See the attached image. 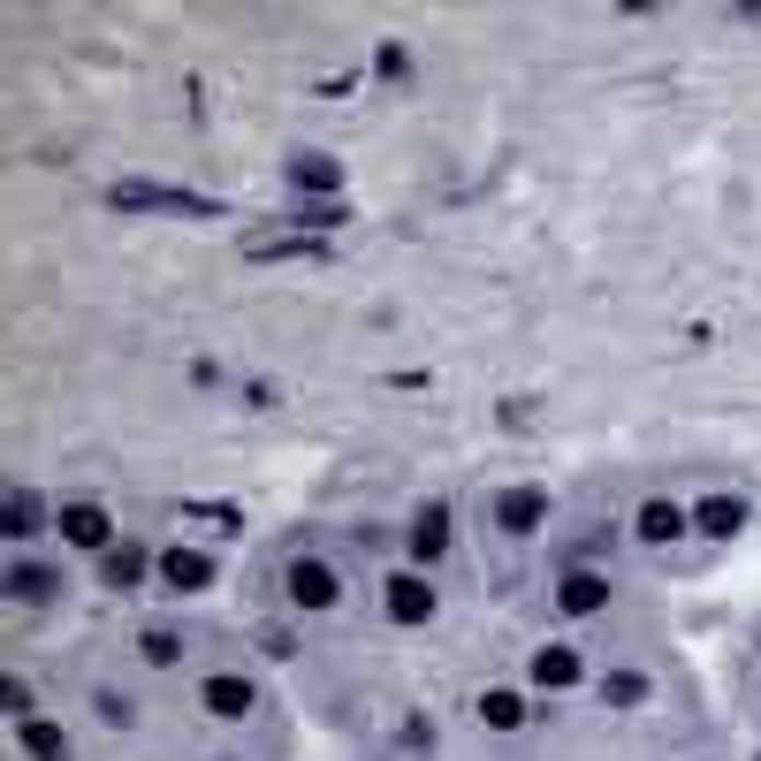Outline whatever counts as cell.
I'll return each instance as SVG.
<instances>
[{"instance_id":"9a60e30c","label":"cell","mask_w":761,"mask_h":761,"mask_svg":"<svg viewBox=\"0 0 761 761\" xmlns=\"http://www.w3.org/2000/svg\"><path fill=\"white\" fill-rule=\"evenodd\" d=\"M138 572H146V556H138V549H115V556H107V579H115V587H130Z\"/></svg>"},{"instance_id":"8992f818","label":"cell","mask_w":761,"mask_h":761,"mask_svg":"<svg viewBox=\"0 0 761 761\" xmlns=\"http://www.w3.org/2000/svg\"><path fill=\"white\" fill-rule=\"evenodd\" d=\"M160 572H168V587H175V595H183V587H206V579H214V564H206V556H191V549H175V556L160 564Z\"/></svg>"},{"instance_id":"2e32d148","label":"cell","mask_w":761,"mask_h":761,"mask_svg":"<svg viewBox=\"0 0 761 761\" xmlns=\"http://www.w3.org/2000/svg\"><path fill=\"white\" fill-rule=\"evenodd\" d=\"M602 693H609V701H616V708H632V701H639V693H647V685H639V678H609Z\"/></svg>"},{"instance_id":"52a82bcc","label":"cell","mask_w":761,"mask_h":761,"mask_svg":"<svg viewBox=\"0 0 761 761\" xmlns=\"http://www.w3.org/2000/svg\"><path fill=\"white\" fill-rule=\"evenodd\" d=\"M602 579H595V572H572V579H564V609H572V616H587V609H602Z\"/></svg>"},{"instance_id":"30bf717a","label":"cell","mask_w":761,"mask_h":761,"mask_svg":"<svg viewBox=\"0 0 761 761\" xmlns=\"http://www.w3.org/2000/svg\"><path fill=\"white\" fill-rule=\"evenodd\" d=\"M23 747H31L38 761H69V739H61V731H46L38 716H23Z\"/></svg>"},{"instance_id":"5bb4252c","label":"cell","mask_w":761,"mask_h":761,"mask_svg":"<svg viewBox=\"0 0 761 761\" xmlns=\"http://www.w3.org/2000/svg\"><path fill=\"white\" fill-rule=\"evenodd\" d=\"M533 518H541V495H510V503H503V526H510V533H526Z\"/></svg>"},{"instance_id":"ba28073f","label":"cell","mask_w":761,"mask_h":761,"mask_svg":"<svg viewBox=\"0 0 761 761\" xmlns=\"http://www.w3.org/2000/svg\"><path fill=\"white\" fill-rule=\"evenodd\" d=\"M442 541H450V510L435 503V510H419V533H412V549H419V556H442Z\"/></svg>"},{"instance_id":"e0dca14e","label":"cell","mask_w":761,"mask_h":761,"mask_svg":"<svg viewBox=\"0 0 761 761\" xmlns=\"http://www.w3.org/2000/svg\"><path fill=\"white\" fill-rule=\"evenodd\" d=\"M298 183H320V191H327V183H335V160H298Z\"/></svg>"},{"instance_id":"3957f363","label":"cell","mask_w":761,"mask_h":761,"mask_svg":"<svg viewBox=\"0 0 761 761\" xmlns=\"http://www.w3.org/2000/svg\"><path fill=\"white\" fill-rule=\"evenodd\" d=\"M389 616H396V624L435 616V587H419V579H389Z\"/></svg>"},{"instance_id":"7c38bea8","label":"cell","mask_w":761,"mask_h":761,"mask_svg":"<svg viewBox=\"0 0 761 761\" xmlns=\"http://www.w3.org/2000/svg\"><path fill=\"white\" fill-rule=\"evenodd\" d=\"M480 716H487L495 731H518V724H526V708H518V693H487V701H480Z\"/></svg>"},{"instance_id":"4fadbf2b","label":"cell","mask_w":761,"mask_h":761,"mask_svg":"<svg viewBox=\"0 0 761 761\" xmlns=\"http://www.w3.org/2000/svg\"><path fill=\"white\" fill-rule=\"evenodd\" d=\"M46 587H54V579H46V572H31V564H15V572H8V595H15V602H38Z\"/></svg>"},{"instance_id":"9c48e42d","label":"cell","mask_w":761,"mask_h":761,"mask_svg":"<svg viewBox=\"0 0 761 761\" xmlns=\"http://www.w3.org/2000/svg\"><path fill=\"white\" fill-rule=\"evenodd\" d=\"M572 678H579L572 647H549V655H533V685H572Z\"/></svg>"},{"instance_id":"5b68a950","label":"cell","mask_w":761,"mask_h":761,"mask_svg":"<svg viewBox=\"0 0 761 761\" xmlns=\"http://www.w3.org/2000/svg\"><path fill=\"white\" fill-rule=\"evenodd\" d=\"M206 708L237 724V716H252V685H244V678H214V685H206Z\"/></svg>"},{"instance_id":"7a4b0ae2","label":"cell","mask_w":761,"mask_h":761,"mask_svg":"<svg viewBox=\"0 0 761 761\" xmlns=\"http://www.w3.org/2000/svg\"><path fill=\"white\" fill-rule=\"evenodd\" d=\"M61 533H69L77 549H107V510H100V503H69V510H61Z\"/></svg>"},{"instance_id":"ac0fdd59","label":"cell","mask_w":761,"mask_h":761,"mask_svg":"<svg viewBox=\"0 0 761 761\" xmlns=\"http://www.w3.org/2000/svg\"><path fill=\"white\" fill-rule=\"evenodd\" d=\"M146 662H175V632H146Z\"/></svg>"},{"instance_id":"277c9868","label":"cell","mask_w":761,"mask_h":761,"mask_svg":"<svg viewBox=\"0 0 761 761\" xmlns=\"http://www.w3.org/2000/svg\"><path fill=\"white\" fill-rule=\"evenodd\" d=\"M678 533H685V510H678V503H662V495H655V503H647V510H639V541H678Z\"/></svg>"},{"instance_id":"6da1fadb","label":"cell","mask_w":761,"mask_h":761,"mask_svg":"<svg viewBox=\"0 0 761 761\" xmlns=\"http://www.w3.org/2000/svg\"><path fill=\"white\" fill-rule=\"evenodd\" d=\"M290 602L298 609H327L335 602V572H327L320 556H298V564H290Z\"/></svg>"},{"instance_id":"8fae6325","label":"cell","mask_w":761,"mask_h":761,"mask_svg":"<svg viewBox=\"0 0 761 761\" xmlns=\"http://www.w3.org/2000/svg\"><path fill=\"white\" fill-rule=\"evenodd\" d=\"M693 518H701L708 533H739V526H747V510H739V503H724V495H716V503H701Z\"/></svg>"}]
</instances>
